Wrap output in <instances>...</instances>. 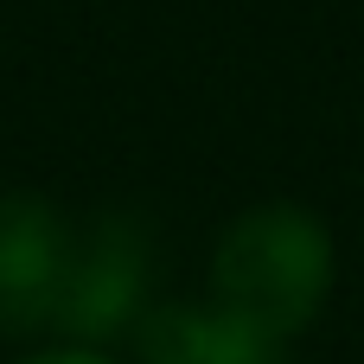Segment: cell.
<instances>
[{"label": "cell", "mask_w": 364, "mask_h": 364, "mask_svg": "<svg viewBox=\"0 0 364 364\" xmlns=\"http://www.w3.org/2000/svg\"><path fill=\"white\" fill-rule=\"evenodd\" d=\"M26 364H115V358L83 352V346H58V352H38V358H26Z\"/></svg>", "instance_id": "5"}, {"label": "cell", "mask_w": 364, "mask_h": 364, "mask_svg": "<svg viewBox=\"0 0 364 364\" xmlns=\"http://www.w3.org/2000/svg\"><path fill=\"white\" fill-rule=\"evenodd\" d=\"M77 224L45 192H0V333L58 339L77 288Z\"/></svg>", "instance_id": "2"}, {"label": "cell", "mask_w": 364, "mask_h": 364, "mask_svg": "<svg viewBox=\"0 0 364 364\" xmlns=\"http://www.w3.org/2000/svg\"><path fill=\"white\" fill-rule=\"evenodd\" d=\"M147 224L134 211H90L77 224V288H70V320H64V346H109L122 333L141 326L147 314Z\"/></svg>", "instance_id": "3"}, {"label": "cell", "mask_w": 364, "mask_h": 364, "mask_svg": "<svg viewBox=\"0 0 364 364\" xmlns=\"http://www.w3.org/2000/svg\"><path fill=\"white\" fill-rule=\"evenodd\" d=\"M333 294V237L301 205H250L211 250V307L243 333L288 346Z\"/></svg>", "instance_id": "1"}, {"label": "cell", "mask_w": 364, "mask_h": 364, "mask_svg": "<svg viewBox=\"0 0 364 364\" xmlns=\"http://www.w3.org/2000/svg\"><path fill=\"white\" fill-rule=\"evenodd\" d=\"M134 346L147 364H282V346L243 333L218 307H147L134 326Z\"/></svg>", "instance_id": "4"}]
</instances>
